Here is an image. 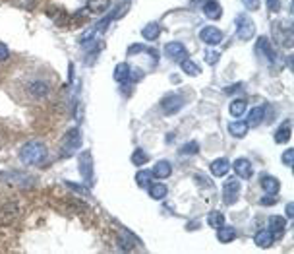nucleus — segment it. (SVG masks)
Listing matches in <instances>:
<instances>
[{"label": "nucleus", "mask_w": 294, "mask_h": 254, "mask_svg": "<svg viewBox=\"0 0 294 254\" xmlns=\"http://www.w3.org/2000/svg\"><path fill=\"white\" fill-rule=\"evenodd\" d=\"M45 157H47V145L37 140L23 144L19 149V159L25 165H41L45 161Z\"/></svg>", "instance_id": "f257e3e1"}, {"label": "nucleus", "mask_w": 294, "mask_h": 254, "mask_svg": "<svg viewBox=\"0 0 294 254\" xmlns=\"http://www.w3.org/2000/svg\"><path fill=\"white\" fill-rule=\"evenodd\" d=\"M273 39L275 43L285 47V49H293V27L291 23H283V21H277L273 23Z\"/></svg>", "instance_id": "f03ea898"}, {"label": "nucleus", "mask_w": 294, "mask_h": 254, "mask_svg": "<svg viewBox=\"0 0 294 254\" xmlns=\"http://www.w3.org/2000/svg\"><path fill=\"white\" fill-rule=\"evenodd\" d=\"M234 21H236V37L240 41H250L256 35V23L250 19L248 14H238Z\"/></svg>", "instance_id": "7ed1b4c3"}, {"label": "nucleus", "mask_w": 294, "mask_h": 254, "mask_svg": "<svg viewBox=\"0 0 294 254\" xmlns=\"http://www.w3.org/2000/svg\"><path fill=\"white\" fill-rule=\"evenodd\" d=\"M82 145V130L80 128H72L66 132L64 142H62V155L70 157L74 151H78Z\"/></svg>", "instance_id": "20e7f679"}, {"label": "nucleus", "mask_w": 294, "mask_h": 254, "mask_svg": "<svg viewBox=\"0 0 294 254\" xmlns=\"http://www.w3.org/2000/svg\"><path fill=\"white\" fill-rule=\"evenodd\" d=\"M238 196H240V181L234 179V177L226 179L225 184H223V202L230 206L238 200Z\"/></svg>", "instance_id": "39448f33"}, {"label": "nucleus", "mask_w": 294, "mask_h": 254, "mask_svg": "<svg viewBox=\"0 0 294 254\" xmlns=\"http://www.w3.org/2000/svg\"><path fill=\"white\" fill-rule=\"evenodd\" d=\"M80 173H82L84 181L91 186L93 184V157H91L89 149L80 153Z\"/></svg>", "instance_id": "423d86ee"}, {"label": "nucleus", "mask_w": 294, "mask_h": 254, "mask_svg": "<svg viewBox=\"0 0 294 254\" xmlns=\"http://www.w3.org/2000/svg\"><path fill=\"white\" fill-rule=\"evenodd\" d=\"M182 107H184V97L178 93H171L161 101V109L165 115H176Z\"/></svg>", "instance_id": "0eeeda50"}, {"label": "nucleus", "mask_w": 294, "mask_h": 254, "mask_svg": "<svg viewBox=\"0 0 294 254\" xmlns=\"http://www.w3.org/2000/svg\"><path fill=\"white\" fill-rule=\"evenodd\" d=\"M256 51L263 55L267 58V62L273 66L275 62H277V53H275V49H273V45H271V41H269V37L261 35L258 37V45H256Z\"/></svg>", "instance_id": "6e6552de"}, {"label": "nucleus", "mask_w": 294, "mask_h": 254, "mask_svg": "<svg viewBox=\"0 0 294 254\" xmlns=\"http://www.w3.org/2000/svg\"><path fill=\"white\" fill-rule=\"evenodd\" d=\"M165 55H167V58L174 60V62H180V60L188 58V51H186V47H184L182 43L171 41V43L165 45Z\"/></svg>", "instance_id": "1a4fd4ad"}, {"label": "nucleus", "mask_w": 294, "mask_h": 254, "mask_svg": "<svg viewBox=\"0 0 294 254\" xmlns=\"http://www.w3.org/2000/svg\"><path fill=\"white\" fill-rule=\"evenodd\" d=\"M17 214H19V208H17V204H14V202L2 206V208H0V225H2V227L12 225L17 219Z\"/></svg>", "instance_id": "9d476101"}, {"label": "nucleus", "mask_w": 294, "mask_h": 254, "mask_svg": "<svg viewBox=\"0 0 294 254\" xmlns=\"http://www.w3.org/2000/svg\"><path fill=\"white\" fill-rule=\"evenodd\" d=\"M199 39H201L205 45H219V43L223 41V33H221V29H217L215 25H205V27H201V31H199Z\"/></svg>", "instance_id": "9b49d317"}, {"label": "nucleus", "mask_w": 294, "mask_h": 254, "mask_svg": "<svg viewBox=\"0 0 294 254\" xmlns=\"http://www.w3.org/2000/svg\"><path fill=\"white\" fill-rule=\"evenodd\" d=\"M27 90H29L33 99H45V97H49V93H51V86H49L45 80H33V82L27 86Z\"/></svg>", "instance_id": "f8f14e48"}, {"label": "nucleus", "mask_w": 294, "mask_h": 254, "mask_svg": "<svg viewBox=\"0 0 294 254\" xmlns=\"http://www.w3.org/2000/svg\"><path fill=\"white\" fill-rule=\"evenodd\" d=\"M234 173L240 177V179H252L254 177V167H252V161L246 159V157H240L234 161Z\"/></svg>", "instance_id": "ddd939ff"}, {"label": "nucleus", "mask_w": 294, "mask_h": 254, "mask_svg": "<svg viewBox=\"0 0 294 254\" xmlns=\"http://www.w3.org/2000/svg\"><path fill=\"white\" fill-rule=\"evenodd\" d=\"M171 175H173V165L169 163L167 159L157 161L155 167L151 169V177L153 179H169Z\"/></svg>", "instance_id": "4468645a"}, {"label": "nucleus", "mask_w": 294, "mask_h": 254, "mask_svg": "<svg viewBox=\"0 0 294 254\" xmlns=\"http://www.w3.org/2000/svg\"><path fill=\"white\" fill-rule=\"evenodd\" d=\"M260 186L263 188L265 194H277L279 188H281V182H279L275 177H271V175H261Z\"/></svg>", "instance_id": "2eb2a0df"}, {"label": "nucleus", "mask_w": 294, "mask_h": 254, "mask_svg": "<svg viewBox=\"0 0 294 254\" xmlns=\"http://www.w3.org/2000/svg\"><path fill=\"white\" fill-rule=\"evenodd\" d=\"M263 117H265V107H254V109H250V113H248V117H246L244 123L248 125V128H256L261 125Z\"/></svg>", "instance_id": "dca6fc26"}, {"label": "nucleus", "mask_w": 294, "mask_h": 254, "mask_svg": "<svg viewBox=\"0 0 294 254\" xmlns=\"http://www.w3.org/2000/svg\"><path fill=\"white\" fill-rule=\"evenodd\" d=\"M269 231L281 239L285 235V231H287V219L281 218V216H271L269 218Z\"/></svg>", "instance_id": "f3484780"}, {"label": "nucleus", "mask_w": 294, "mask_h": 254, "mask_svg": "<svg viewBox=\"0 0 294 254\" xmlns=\"http://www.w3.org/2000/svg\"><path fill=\"white\" fill-rule=\"evenodd\" d=\"M273 241H275V235L269 231V229H260L256 237H254V243L260 247V249H269L271 245H273Z\"/></svg>", "instance_id": "a211bd4d"}, {"label": "nucleus", "mask_w": 294, "mask_h": 254, "mask_svg": "<svg viewBox=\"0 0 294 254\" xmlns=\"http://www.w3.org/2000/svg\"><path fill=\"white\" fill-rule=\"evenodd\" d=\"M211 175L213 177H225L226 173L230 171V161L225 159V157H219V159H215L213 163H211Z\"/></svg>", "instance_id": "6ab92c4d"}, {"label": "nucleus", "mask_w": 294, "mask_h": 254, "mask_svg": "<svg viewBox=\"0 0 294 254\" xmlns=\"http://www.w3.org/2000/svg\"><path fill=\"white\" fill-rule=\"evenodd\" d=\"M203 14H205V18H209V19H219L223 16V8H221V4H219L217 0H207V2L203 4Z\"/></svg>", "instance_id": "aec40b11"}, {"label": "nucleus", "mask_w": 294, "mask_h": 254, "mask_svg": "<svg viewBox=\"0 0 294 254\" xmlns=\"http://www.w3.org/2000/svg\"><path fill=\"white\" fill-rule=\"evenodd\" d=\"M217 239H219V243H232L234 239H236V229L234 227H228V225H221L219 229H217Z\"/></svg>", "instance_id": "412c9836"}, {"label": "nucleus", "mask_w": 294, "mask_h": 254, "mask_svg": "<svg viewBox=\"0 0 294 254\" xmlns=\"http://www.w3.org/2000/svg\"><path fill=\"white\" fill-rule=\"evenodd\" d=\"M147 192H149V196L153 200H163L167 196L169 188H167L163 182H151V184L147 186Z\"/></svg>", "instance_id": "4be33fe9"}, {"label": "nucleus", "mask_w": 294, "mask_h": 254, "mask_svg": "<svg viewBox=\"0 0 294 254\" xmlns=\"http://www.w3.org/2000/svg\"><path fill=\"white\" fill-rule=\"evenodd\" d=\"M228 132H230L232 138H244L248 134V125L244 121H232L228 125Z\"/></svg>", "instance_id": "5701e85b"}, {"label": "nucleus", "mask_w": 294, "mask_h": 254, "mask_svg": "<svg viewBox=\"0 0 294 254\" xmlns=\"http://www.w3.org/2000/svg\"><path fill=\"white\" fill-rule=\"evenodd\" d=\"M130 64H126V62H120V64H116L114 66V80L118 82V84H126L128 82V78H130Z\"/></svg>", "instance_id": "b1692460"}, {"label": "nucleus", "mask_w": 294, "mask_h": 254, "mask_svg": "<svg viewBox=\"0 0 294 254\" xmlns=\"http://www.w3.org/2000/svg\"><path fill=\"white\" fill-rule=\"evenodd\" d=\"M159 35H161V25L155 23V21L147 23V25L141 29V37H143V39H147V41H155Z\"/></svg>", "instance_id": "393cba45"}, {"label": "nucleus", "mask_w": 294, "mask_h": 254, "mask_svg": "<svg viewBox=\"0 0 294 254\" xmlns=\"http://www.w3.org/2000/svg\"><path fill=\"white\" fill-rule=\"evenodd\" d=\"M291 134H293V132H291V121H287V123L275 132V142H277V144H287V142L291 140Z\"/></svg>", "instance_id": "a878e982"}, {"label": "nucleus", "mask_w": 294, "mask_h": 254, "mask_svg": "<svg viewBox=\"0 0 294 254\" xmlns=\"http://www.w3.org/2000/svg\"><path fill=\"white\" fill-rule=\"evenodd\" d=\"M108 6H110V0H89L86 8L93 14H103Z\"/></svg>", "instance_id": "bb28decb"}, {"label": "nucleus", "mask_w": 294, "mask_h": 254, "mask_svg": "<svg viewBox=\"0 0 294 254\" xmlns=\"http://www.w3.org/2000/svg\"><path fill=\"white\" fill-rule=\"evenodd\" d=\"M180 68H182V72L188 74V76H199V66H197L192 58H184V60H180Z\"/></svg>", "instance_id": "cd10ccee"}, {"label": "nucleus", "mask_w": 294, "mask_h": 254, "mask_svg": "<svg viewBox=\"0 0 294 254\" xmlns=\"http://www.w3.org/2000/svg\"><path fill=\"white\" fill-rule=\"evenodd\" d=\"M228 111H230V115H232L234 119L242 117L244 113H246V101H244V99H234V101L228 105Z\"/></svg>", "instance_id": "c85d7f7f"}, {"label": "nucleus", "mask_w": 294, "mask_h": 254, "mask_svg": "<svg viewBox=\"0 0 294 254\" xmlns=\"http://www.w3.org/2000/svg\"><path fill=\"white\" fill-rule=\"evenodd\" d=\"M207 223H209V227H213V229H219L221 225H225V216L221 214V212H211L207 216Z\"/></svg>", "instance_id": "c756f323"}, {"label": "nucleus", "mask_w": 294, "mask_h": 254, "mask_svg": "<svg viewBox=\"0 0 294 254\" xmlns=\"http://www.w3.org/2000/svg\"><path fill=\"white\" fill-rule=\"evenodd\" d=\"M153 181V177H151V171H138V175H136V182H138L141 188H147L149 184Z\"/></svg>", "instance_id": "7c9ffc66"}, {"label": "nucleus", "mask_w": 294, "mask_h": 254, "mask_svg": "<svg viewBox=\"0 0 294 254\" xmlns=\"http://www.w3.org/2000/svg\"><path fill=\"white\" fill-rule=\"evenodd\" d=\"M149 161V155L143 151V149H136L134 153H132V163L138 165V167H141V165H145Z\"/></svg>", "instance_id": "2f4dec72"}, {"label": "nucleus", "mask_w": 294, "mask_h": 254, "mask_svg": "<svg viewBox=\"0 0 294 254\" xmlns=\"http://www.w3.org/2000/svg\"><path fill=\"white\" fill-rule=\"evenodd\" d=\"M197 151H199V144H197L196 140H192V142H188V144H184L180 147V153H182V155H194V153H197Z\"/></svg>", "instance_id": "473e14b6"}, {"label": "nucleus", "mask_w": 294, "mask_h": 254, "mask_svg": "<svg viewBox=\"0 0 294 254\" xmlns=\"http://www.w3.org/2000/svg\"><path fill=\"white\" fill-rule=\"evenodd\" d=\"M281 161L285 167H293L294 163V149H287L283 155H281Z\"/></svg>", "instance_id": "72a5a7b5"}, {"label": "nucleus", "mask_w": 294, "mask_h": 254, "mask_svg": "<svg viewBox=\"0 0 294 254\" xmlns=\"http://www.w3.org/2000/svg\"><path fill=\"white\" fill-rule=\"evenodd\" d=\"M64 182H66V186H68V188H72V190H76L78 194H82V196H89V190H87V188H84L82 184L78 186V184H74L72 181H64Z\"/></svg>", "instance_id": "f704fd0d"}, {"label": "nucleus", "mask_w": 294, "mask_h": 254, "mask_svg": "<svg viewBox=\"0 0 294 254\" xmlns=\"http://www.w3.org/2000/svg\"><path fill=\"white\" fill-rule=\"evenodd\" d=\"M219 58H221V55H219L217 51H207V53H205V62L211 64V66H213V64H217V62H219Z\"/></svg>", "instance_id": "c9c22d12"}, {"label": "nucleus", "mask_w": 294, "mask_h": 254, "mask_svg": "<svg viewBox=\"0 0 294 254\" xmlns=\"http://www.w3.org/2000/svg\"><path fill=\"white\" fill-rule=\"evenodd\" d=\"M261 206H273V204H277V194H267V196H263L260 200Z\"/></svg>", "instance_id": "e433bc0d"}, {"label": "nucleus", "mask_w": 294, "mask_h": 254, "mask_svg": "<svg viewBox=\"0 0 294 254\" xmlns=\"http://www.w3.org/2000/svg\"><path fill=\"white\" fill-rule=\"evenodd\" d=\"M8 58H10V49L4 43H0V62H6Z\"/></svg>", "instance_id": "4c0bfd02"}, {"label": "nucleus", "mask_w": 294, "mask_h": 254, "mask_svg": "<svg viewBox=\"0 0 294 254\" xmlns=\"http://www.w3.org/2000/svg\"><path fill=\"white\" fill-rule=\"evenodd\" d=\"M246 10H258L260 8V0H242Z\"/></svg>", "instance_id": "58836bf2"}, {"label": "nucleus", "mask_w": 294, "mask_h": 254, "mask_svg": "<svg viewBox=\"0 0 294 254\" xmlns=\"http://www.w3.org/2000/svg\"><path fill=\"white\" fill-rule=\"evenodd\" d=\"M265 2H267L269 12H279L281 10V0H265Z\"/></svg>", "instance_id": "ea45409f"}, {"label": "nucleus", "mask_w": 294, "mask_h": 254, "mask_svg": "<svg viewBox=\"0 0 294 254\" xmlns=\"http://www.w3.org/2000/svg\"><path fill=\"white\" fill-rule=\"evenodd\" d=\"M118 245H120L122 251H132V245H130V241H126L124 237H118Z\"/></svg>", "instance_id": "a19ab883"}, {"label": "nucleus", "mask_w": 294, "mask_h": 254, "mask_svg": "<svg viewBox=\"0 0 294 254\" xmlns=\"http://www.w3.org/2000/svg\"><path fill=\"white\" fill-rule=\"evenodd\" d=\"M285 212H287V218H289V219L294 218V206H293V202H289V204H287V210H285Z\"/></svg>", "instance_id": "79ce46f5"}, {"label": "nucleus", "mask_w": 294, "mask_h": 254, "mask_svg": "<svg viewBox=\"0 0 294 254\" xmlns=\"http://www.w3.org/2000/svg\"><path fill=\"white\" fill-rule=\"evenodd\" d=\"M196 179H197V181L201 182V184H203V186H211V181H209L207 177H201V175H197V177H196Z\"/></svg>", "instance_id": "37998d69"}]
</instances>
